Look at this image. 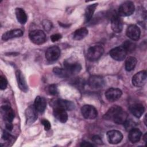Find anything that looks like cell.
I'll return each mask as SVG.
<instances>
[{"mask_svg":"<svg viewBox=\"0 0 147 147\" xmlns=\"http://www.w3.org/2000/svg\"><path fill=\"white\" fill-rule=\"evenodd\" d=\"M61 38V35L60 34H55L51 36V39L52 42H56Z\"/></svg>","mask_w":147,"mask_h":147,"instance_id":"37","label":"cell"},{"mask_svg":"<svg viewBox=\"0 0 147 147\" xmlns=\"http://www.w3.org/2000/svg\"><path fill=\"white\" fill-rule=\"evenodd\" d=\"M53 114L54 117L60 122L65 123L68 119V114L65 110L63 109L55 107L53 109Z\"/></svg>","mask_w":147,"mask_h":147,"instance_id":"19","label":"cell"},{"mask_svg":"<svg viewBox=\"0 0 147 147\" xmlns=\"http://www.w3.org/2000/svg\"><path fill=\"white\" fill-rule=\"evenodd\" d=\"M54 108L55 107H59L65 110H72L73 109H75V104L69 100H64V99H59L55 100L54 102Z\"/></svg>","mask_w":147,"mask_h":147,"instance_id":"15","label":"cell"},{"mask_svg":"<svg viewBox=\"0 0 147 147\" xmlns=\"http://www.w3.org/2000/svg\"><path fill=\"white\" fill-rule=\"evenodd\" d=\"M92 141L98 145H102L103 144V141L101 140L100 137H99L98 136H95L92 138Z\"/></svg>","mask_w":147,"mask_h":147,"instance_id":"35","label":"cell"},{"mask_svg":"<svg viewBox=\"0 0 147 147\" xmlns=\"http://www.w3.org/2000/svg\"><path fill=\"white\" fill-rule=\"evenodd\" d=\"M135 10V6L133 2L131 1H126L122 3L118 9L119 16L126 17L131 15Z\"/></svg>","mask_w":147,"mask_h":147,"instance_id":"4","label":"cell"},{"mask_svg":"<svg viewBox=\"0 0 147 147\" xmlns=\"http://www.w3.org/2000/svg\"><path fill=\"white\" fill-rule=\"evenodd\" d=\"M130 111L131 114L136 117V118H140L143 114L145 108L142 104L140 103H136L133 104L130 106Z\"/></svg>","mask_w":147,"mask_h":147,"instance_id":"21","label":"cell"},{"mask_svg":"<svg viewBox=\"0 0 147 147\" xmlns=\"http://www.w3.org/2000/svg\"><path fill=\"white\" fill-rule=\"evenodd\" d=\"M34 106L38 112H44L47 107V102L45 99L42 96H37L34 100Z\"/></svg>","mask_w":147,"mask_h":147,"instance_id":"22","label":"cell"},{"mask_svg":"<svg viewBox=\"0 0 147 147\" xmlns=\"http://www.w3.org/2000/svg\"><path fill=\"white\" fill-rule=\"evenodd\" d=\"M104 52L103 48L100 45H94L90 47L87 52V57L90 61H95L99 59Z\"/></svg>","mask_w":147,"mask_h":147,"instance_id":"2","label":"cell"},{"mask_svg":"<svg viewBox=\"0 0 147 147\" xmlns=\"http://www.w3.org/2000/svg\"><path fill=\"white\" fill-rule=\"evenodd\" d=\"M53 72L60 77H66L69 76V74L65 70V68H60L59 67H55L53 69Z\"/></svg>","mask_w":147,"mask_h":147,"instance_id":"28","label":"cell"},{"mask_svg":"<svg viewBox=\"0 0 147 147\" xmlns=\"http://www.w3.org/2000/svg\"><path fill=\"white\" fill-rule=\"evenodd\" d=\"M81 146H94V145L92 144H91L89 142H87V141H83L81 144H80Z\"/></svg>","mask_w":147,"mask_h":147,"instance_id":"38","label":"cell"},{"mask_svg":"<svg viewBox=\"0 0 147 147\" xmlns=\"http://www.w3.org/2000/svg\"><path fill=\"white\" fill-rule=\"evenodd\" d=\"M24 34V32L21 29H14L6 32L3 33L2 36V39L4 41H7L9 39H11L13 38L20 37L22 36Z\"/></svg>","mask_w":147,"mask_h":147,"instance_id":"20","label":"cell"},{"mask_svg":"<svg viewBox=\"0 0 147 147\" xmlns=\"http://www.w3.org/2000/svg\"><path fill=\"white\" fill-rule=\"evenodd\" d=\"M146 114H145V117H144V121H145V125H146Z\"/></svg>","mask_w":147,"mask_h":147,"instance_id":"41","label":"cell"},{"mask_svg":"<svg viewBox=\"0 0 147 147\" xmlns=\"http://www.w3.org/2000/svg\"><path fill=\"white\" fill-rule=\"evenodd\" d=\"M29 37L32 42L35 44H42L46 41L47 37L45 33L41 30H34L29 33Z\"/></svg>","mask_w":147,"mask_h":147,"instance_id":"3","label":"cell"},{"mask_svg":"<svg viewBox=\"0 0 147 147\" xmlns=\"http://www.w3.org/2000/svg\"><path fill=\"white\" fill-rule=\"evenodd\" d=\"M7 81L6 79L3 76H0V88L1 90H5L7 87Z\"/></svg>","mask_w":147,"mask_h":147,"instance_id":"31","label":"cell"},{"mask_svg":"<svg viewBox=\"0 0 147 147\" xmlns=\"http://www.w3.org/2000/svg\"><path fill=\"white\" fill-rule=\"evenodd\" d=\"M17 21L21 24H25L27 21V15L25 11L21 8H16L15 10Z\"/></svg>","mask_w":147,"mask_h":147,"instance_id":"24","label":"cell"},{"mask_svg":"<svg viewBox=\"0 0 147 147\" xmlns=\"http://www.w3.org/2000/svg\"><path fill=\"white\" fill-rule=\"evenodd\" d=\"M107 138L110 144H117L122 141L123 135L118 130H112L107 133Z\"/></svg>","mask_w":147,"mask_h":147,"instance_id":"8","label":"cell"},{"mask_svg":"<svg viewBox=\"0 0 147 147\" xmlns=\"http://www.w3.org/2000/svg\"><path fill=\"white\" fill-rule=\"evenodd\" d=\"M122 91L117 88H110L105 92L106 99L110 102H114L119 99L122 95Z\"/></svg>","mask_w":147,"mask_h":147,"instance_id":"11","label":"cell"},{"mask_svg":"<svg viewBox=\"0 0 147 147\" xmlns=\"http://www.w3.org/2000/svg\"><path fill=\"white\" fill-rule=\"evenodd\" d=\"M37 110L34 106H30L25 111V117L26 123L30 124L33 123L37 118Z\"/></svg>","mask_w":147,"mask_h":147,"instance_id":"17","label":"cell"},{"mask_svg":"<svg viewBox=\"0 0 147 147\" xmlns=\"http://www.w3.org/2000/svg\"><path fill=\"white\" fill-rule=\"evenodd\" d=\"M41 123H42V125L44 126V129H45V130H49L51 129V123H50V122H49L47 119H43L41 121Z\"/></svg>","mask_w":147,"mask_h":147,"instance_id":"33","label":"cell"},{"mask_svg":"<svg viewBox=\"0 0 147 147\" xmlns=\"http://www.w3.org/2000/svg\"><path fill=\"white\" fill-rule=\"evenodd\" d=\"M48 91L50 94L52 95H56L58 93L57 87L56 84H51L48 87Z\"/></svg>","mask_w":147,"mask_h":147,"instance_id":"30","label":"cell"},{"mask_svg":"<svg viewBox=\"0 0 147 147\" xmlns=\"http://www.w3.org/2000/svg\"><path fill=\"white\" fill-rule=\"evenodd\" d=\"M88 34V30L86 28H80L76 30L73 34V38L75 40H81Z\"/></svg>","mask_w":147,"mask_h":147,"instance_id":"25","label":"cell"},{"mask_svg":"<svg viewBox=\"0 0 147 147\" xmlns=\"http://www.w3.org/2000/svg\"><path fill=\"white\" fill-rule=\"evenodd\" d=\"M127 114L117 105L110 108L104 115L105 119L111 120L117 124H124L127 119Z\"/></svg>","mask_w":147,"mask_h":147,"instance_id":"1","label":"cell"},{"mask_svg":"<svg viewBox=\"0 0 147 147\" xmlns=\"http://www.w3.org/2000/svg\"><path fill=\"white\" fill-rule=\"evenodd\" d=\"M111 27L115 33H120L123 29V21L118 15H114L111 19Z\"/></svg>","mask_w":147,"mask_h":147,"instance_id":"16","label":"cell"},{"mask_svg":"<svg viewBox=\"0 0 147 147\" xmlns=\"http://www.w3.org/2000/svg\"><path fill=\"white\" fill-rule=\"evenodd\" d=\"M13 137L9 134L8 133L5 131L2 135V138L3 140H4L5 141H10L12 139H13Z\"/></svg>","mask_w":147,"mask_h":147,"instance_id":"36","label":"cell"},{"mask_svg":"<svg viewBox=\"0 0 147 147\" xmlns=\"http://www.w3.org/2000/svg\"><path fill=\"white\" fill-rule=\"evenodd\" d=\"M141 136L142 133L140 130L137 128L133 127L129 130L128 137L132 143H136L140 141Z\"/></svg>","mask_w":147,"mask_h":147,"instance_id":"23","label":"cell"},{"mask_svg":"<svg viewBox=\"0 0 147 147\" xmlns=\"http://www.w3.org/2000/svg\"><path fill=\"white\" fill-rule=\"evenodd\" d=\"M137 64V59L133 56L127 57L125 61V69L127 71H131L135 68Z\"/></svg>","mask_w":147,"mask_h":147,"instance_id":"27","label":"cell"},{"mask_svg":"<svg viewBox=\"0 0 147 147\" xmlns=\"http://www.w3.org/2000/svg\"><path fill=\"white\" fill-rule=\"evenodd\" d=\"M126 33L129 38L134 41H137L140 38L141 31L137 25H130L127 27Z\"/></svg>","mask_w":147,"mask_h":147,"instance_id":"10","label":"cell"},{"mask_svg":"<svg viewBox=\"0 0 147 147\" xmlns=\"http://www.w3.org/2000/svg\"><path fill=\"white\" fill-rule=\"evenodd\" d=\"M126 55L127 52L122 46L115 47L110 51V56L117 61H122Z\"/></svg>","mask_w":147,"mask_h":147,"instance_id":"7","label":"cell"},{"mask_svg":"<svg viewBox=\"0 0 147 147\" xmlns=\"http://www.w3.org/2000/svg\"><path fill=\"white\" fill-rule=\"evenodd\" d=\"M42 25H43V26L44 28V29L46 30H49L51 29V27H52V23L48 21V20H44L42 22Z\"/></svg>","mask_w":147,"mask_h":147,"instance_id":"34","label":"cell"},{"mask_svg":"<svg viewBox=\"0 0 147 147\" xmlns=\"http://www.w3.org/2000/svg\"><path fill=\"white\" fill-rule=\"evenodd\" d=\"M60 49L57 46H52L47 49L45 52V57L49 61H56L60 57Z\"/></svg>","mask_w":147,"mask_h":147,"instance_id":"9","label":"cell"},{"mask_svg":"<svg viewBox=\"0 0 147 147\" xmlns=\"http://www.w3.org/2000/svg\"><path fill=\"white\" fill-rule=\"evenodd\" d=\"M6 128L8 130H11L13 129V125L11 123H6Z\"/></svg>","mask_w":147,"mask_h":147,"instance_id":"39","label":"cell"},{"mask_svg":"<svg viewBox=\"0 0 147 147\" xmlns=\"http://www.w3.org/2000/svg\"><path fill=\"white\" fill-rule=\"evenodd\" d=\"M146 133H145V135L144 136V141H145V142H146Z\"/></svg>","mask_w":147,"mask_h":147,"instance_id":"40","label":"cell"},{"mask_svg":"<svg viewBox=\"0 0 147 147\" xmlns=\"http://www.w3.org/2000/svg\"><path fill=\"white\" fill-rule=\"evenodd\" d=\"M16 76L20 89L25 92H27L28 90V87L22 73L20 71L17 70L16 72Z\"/></svg>","mask_w":147,"mask_h":147,"instance_id":"18","label":"cell"},{"mask_svg":"<svg viewBox=\"0 0 147 147\" xmlns=\"http://www.w3.org/2000/svg\"><path fill=\"white\" fill-rule=\"evenodd\" d=\"M98 3H94L88 5L85 11V22H89L92 17L94 13L96 7H97Z\"/></svg>","mask_w":147,"mask_h":147,"instance_id":"26","label":"cell"},{"mask_svg":"<svg viewBox=\"0 0 147 147\" xmlns=\"http://www.w3.org/2000/svg\"><path fill=\"white\" fill-rule=\"evenodd\" d=\"M146 82V71H141L136 74L132 78V84L137 87H142Z\"/></svg>","mask_w":147,"mask_h":147,"instance_id":"6","label":"cell"},{"mask_svg":"<svg viewBox=\"0 0 147 147\" xmlns=\"http://www.w3.org/2000/svg\"><path fill=\"white\" fill-rule=\"evenodd\" d=\"M124 125L125 126V127H126V130H130V129L133 128L135 126L133 122H132L131 121L128 120V119H127L126 121V122L124 123Z\"/></svg>","mask_w":147,"mask_h":147,"instance_id":"32","label":"cell"},{"mask_svg":"<svg viewBox=\"0 0 147 147\" xmlns=\"http://www.w3.org/2000/svg\"><path fill=\"white\" fill-rule=\"evenodd\" d=\"M122 47L125 49L127 53L133 51L135 49L136 45L134 43L130 41H126L125 42H123Z\"/></svg>","mask_w":147,"mask_h":147,"instance_id":"29","label":"cell"},{"mask_svg":"<svg viewBox=\"0 0 147 147\" xmlns=\"http://www.w3.org/2000/svg\"><path fill=\"white\" fill-rule=\"evenodd\" d=\"M88 84L91 88L98 89L103 87L105 80L100 76L92 75L88 79Z\"/></svg>","mask_w":147,"mask_h":147,"instance_id":"13","label":"cell"},{"mask_svg":"<svg viewBox=\"0 0 147 147\" xmlns=\"http://www.w3.org/2000/svg\"><path fill=\"white\" fill-rule=\"evenodd\" d=\"M82 115L86 119H93L97 117L98 111L95 107L90 105H85L81 108Z\"/></svg>","mask_w":147,"mask_h":147,"instance_id":"5","label":"cell"},{"mask_svg":"<svg viewBox=\"0 0 147 147\" xmlns=\"http://www.w3.org/2000/svg\"><path fill=\"white\" fill-rule=\"evenodd\" d=\"M3 118L6 123H11L14 118V112L9 105H5L1 107Z\"/></svg>","mask_w":147,"mask_h":147,"instance_id":"12","label":"cell"},{"mask_svg":"<svg viewBox=\"0 0 147 147\" xmlns=\"http://www.w3.org/2000/svg\"><path fill=\"white\" fill-rule=\"evenodd\" d=\"M64 65L65 70L69 74V75L76 74L79 72L82 69L81 65L76 62H70L67 60L64 62Z\"/></svg>","mask_w":147,"mask_h":147,"instance_id":"14","label":"cell"}]
</instances>
